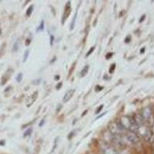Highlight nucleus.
Segmentation results:
<instances>
[{"label":"nucleus","instance_id":"6ab92c4d","mask_svg":"<svg viewBox=\"0 0 154 154\" xmlns=\"http://www.w3.org/2000/svg\"><path fill=\"white\" fill-rule=\"evenodd\" d=\"M62 83H58L57 85H56V90H59L60 88H61V86H62Z\"/></svg>","mask_w":154,"mask_h":154},{"label":"nucleus","instance_id":"9d476101","mask_svg":"<svg viewBox=\"0 0 154 154\" xmlns=\"http://www.w3.org/2000/svg\"><path fill=\"white\" fill-rule=\"evenodd\" d=\"M32 128H29V130H26V132H25V133L23 134V136L24 137L27 136H29V135L31 134V133H32Z\"/></svg>","mask_w":154,"mask_h":154},{"label":"nucleus","instance_id":"6e6552de","mask_svg":"<svg viewBox=\"0 0 154 154\" xmlns=\"http://www.w3.org/2000/svg\"><path fill=\"white\" fill-rule=\"evenodd\" d=\"M88 71H89V66H85L83 69V70H82L81 76L82 77L85 76H86V74H87Z\"/></svg>","mask_w":154,"mask_h":154},{"label":"nucleus","instance_id":"0eeeda50","mask_svg":"<svg viewBox=\"0 0 154 154\" xmlns=\"http://www.w3.org/2000/svg\"><path fill=\"white\" fill-rule=\"evenodd\" d=\"M65 14L63 15V19H62V22H64L65 19H66L67 17H68V15H69V13H70V9H71V6H70V2H67V4L66 5V7H65Z\"/></svg>","mask_w":154,"mask_h":154},{"label":"nucleus","instance_id":"4be33fe9","mask_svg":"<svg viewBox=\"0 0 154 154\" xmlns=\"http://www.w3.org/2000/svg\"><path fill=\"white\" fill-rule=\"evenodd\" d=\"M29 43H30V39L27 38V39H26V46L29 45Z\"/></svg>","mask_w":154,"mask_h":154},{"label":"nucleus","instance_id":"b1692460","mask_svg":"<svg viewBox=\"0 0 154 154\" xmlns=\"http://www.w3.org/2000/svg\"><path fill=\"white\" fill-rule=\"evenodd\" d=\"M145 17H146V15H144V16H143V18H141V19L139 20V22H142L144 21V19H145Z\"/></svg>","mask_w":154,"mask_h":154},{"label":"nucleus","instance_id":"423d86ee","mask_svg":"<svg viewBox=\"0 0 154 154\" xmlns=\"http://www.w3.org/2000/svg\"><path fill=\"white\" fill-rule=\"evenodd\" d=\"M74 92H75V90H68V91L66 92V94H65L64 97H63V99H62V101H63L64 103H67V102L70 100V99L73 97V94H74Z\"/></svg>","mask_w":154,"mask_h":154},{"label":"nucleus","instance_id":"393cba45","mask_svg":"<svg viewBox=\"0 0 154 154\" xmlns=\"http://www.w3.org/2000/svg\"><path fill=\"white\" fill-rule=\"evenodd\" d=\"M60 78V76H56V78H55V80H59Z\"/></svg>","mask_w":154,"mask_h":154},{"label":"nucleus","instance_id":"a878e982","mask_svg":"<svg viewBox=\"0 0 154 154\" xmlns=\"http://www.w3.org/2000/svg\"><path fill=\"white\" fill-rule=\"evenodd\" d=\"M144 50H145V48H143V49H141V53H144Z\"/></svg>","mask_w":154,"mask_h":154},{"label":"nucleus","instance_id":"4468645a","mask_svg":"<svg viewBox=\"0 0 154 154\" xmlns=\"http://www.w3.org/2000/svg\"><path fill=\"white\" fill-rule=\"evenodd\" d=\"M44 29V22L42 21V22H41L40 26H39V27H38V31H43V30Z\"/></svg>","mask_w":154,"mask_h":154},{"label":"nucleus","instance_id":"ddd939ff","mask_svg":"<svg viewBox=\"0 0 154 154\" xmlns=\"http://www.w3.org/2000/svg\"><path fill=\"white\" fill-rule=\"evenodd\" d=\"M116 69V64H113L111 66V67L109 68V73H113L114 72V70H115Z\"/></svg>","mask_w":154,"mask_h":154},{"label":"nucleus","instance_id":"a211bd4d","mask_svg":"<svg viewBox=\"0 0 154 154\" xmlns=\"http://www.w3.org/2000/svg\"><path fill=\"white\" fill-rule=\"evenodd\" d=\"M53 41H54V36H50V45H53Z\"/></svg>","mask_w":154,"mask_h":154},{"label":"nucleus","instance_id":"7ed1b4c3","mask_svg":"<svg viewBox=\"0 0 154 154\" xmlns=\"http://www.w3.org/2000/svg\"><path fill=\"white\" fill-rule=\"evenodd\" d=\"M124 141L129 142L130 144H136L139 142V137L138 136V135L136 133L133 132H130V131H127L123 136H122Z\"/></svg>","mask_w":154,"mask_h":154},{"label":"nucleus","instance_id":"9b49d317","mask_svg":"<svg viewBox=\"0 0 154 154\" xmlns=\"http://www.w3.org/2000/svg\"><path fill=\"white\" fill-rule=\"evenodd\" d=\"M76 15H77V13H75V15H74V18H73V23L71 24V29H73L74 28V26H75L76 19Z\"/></svg>","mask_w":154,"mask_h":154},{"label":"nucleus","instance_id":"20e7f679","mask_svg":"<svg viewBox=\"0 0 154 154\" xmlns=\"http://www.w3.org/2000/svg\"><path fill=\"white\" fill-rule=\"evenodd\" d=\"M102 152L103 154H119V153L117 152V150H116L115 148L109 145L104 146Z\"/></svg>","mask_w":154,"mask_h":154},{"label":"nucleus","instance_id":"f3484780","mask_svg":"<svg viewBox=\"0 0 154 154\" xmlns=\"http://www.w3.org/2000/svg\"><path fill=\"white\" fill-rule=\"evenodd\" d=\"M28 56H29V50H26V52H25V55H24V62H26Z\"/></svg>","mask_w":154,"mask_h":154},{"label":"nucleus","instance_id":"412c9836","mask_svg":"<svg viewBox=\"0 0 154 154\" xmlns=\"http://www.w3.org/2000/svg\"><path fill=\"white\" fill-rule=\"evenodd\" d=\"M44 123H45V120H42V122L39 123V124H38V126H43V124H44Z\"/></svg>","mask_w":154,"mask_h":154},{"label":"nucleus","instance_id":"f257e3e1","mask_svg":"<svg viewBox=\"0 0 154 154\" xmlns=\"http://www.w3.org/2000/svg\"><path fill=\"white\" fill-rule=\"evenodd\" d=\"M119 122L126 130L133 132V133H136L137 134V131H138L139 127L136 124V123L134 122L133 118L130 117V116H124L120 118Z\"/></svg>","mask_w":154,"mask_h":154},{"label":"nucleus","instance_id":"2eb2a0df","mask_svg":"<svg viewBox=\"0 0 154 154\" xmlns=\"http://www.w3.org/2000/svg\"><path fill=\"white\" fill-rule=\"evenodd\" d=\"M94 49H95V47H92V48H91V49H90V50H89V52H87V54H86V57H88V56H90V54H92V52L94 51Z\"/></svg>","mask_w":154,"mask_h":154},{"label":"nucleus","instance_id":"f03ea898","mask_svg":"<svg viewBox=\"0 0 154 154\" xmlns=\"http://www.w3.org/2000/svg\"><path fill=\"white\" fill-rule=\"evenodd\" d=\"M110 133L113 136H123L127 132L120 123V122H113L109 126Z\"/></svg>","mask_w":154,"mask_h":154},{"label":"nucleus","instance_id":"aec40b11","mask_svg":"<svg viewBox=\"0 0 154 154\" xmlns=\"http://www.w3.org/2000/svg\"><path fill=\"white\" fill-rule=\"evenodd\" d=\"M113 54L112 53V52H110L109 54H107L106 57V59H109V58H111L112 56H113Z\"/></svg>","mask_w":154,"mask_h":154},{"label":"nucleus","instance_id":"bb28decb","mask_svg":"<svg viewBox=\"0 0 154 154\" xmlns=\"http://www.w3.org/2000/svg\"><path fill=\"white\" fill-rule=\"evenodd\" d=\"M152 132L153 133V134H154V123H153V130H152Z\"/></svg>","mask_w":154,"mask_h":154},{"label":"nucleus","instance_id":"1a4fd4ad","mask_svg":"<svg viewBox=\"0 0 154 154\" xmlns=\"http://www.w3.org/2000/svg\"><path fill=\"white\" fill-rule=\"evenodd\" d=\"M32 11H33V6H30L29 7V9H27V11H26V15L29 16V15L32 14Z\"/></svg>","mask_w":154,"mask_h":154},{"label":"nucleus","instance_id":"dca6fc26","mask_svg":"<svg viewBox=\"0 0 154 154\" xmlns=\"http://www.w3.org/2000/svg\"><path fill=\"white\" fill-rule=\"evenodd\" d=\"M103 105L99 106V108H98V109H97V110H96V114H99V113H100V111H101V110H102V109H103Z\"/></svg>","mask_w":154,"mask_h":154},{"label":"nucleus","instance_id":"cd10ccee","mask_svg":"<svg viewBox=\"0 0 154 154\" xmlns=\"http://www.w3.org/2000/svg\"><path fill=\"white\" fill-rule=\"evenodd\" d=\"M1 33H2V32H1V29H0V34H1Z\"/></svg>","mask_w":154,"mask_h":154},{"label":"nucleus","instance_id":"5701e85b","mask_svg":"<svg viewBox=\"0 0 154 154\" xmlns=\"http://www.w3.org/2000/svg\"><path fill=\"white\" fill-rule=\"evenodd\" d=\"M130 36H128V38H126V40H125V42H126V43H129V42H130Z\"/></svg>","mask_w":154,"mask_h":154},{"label":"nucleus","instance_id":"39448f33","mask_svg":"<svg viewBox=\"0 0 154 154\" xmlns=\"http://www.w3.org/2000/svg\"><path fill=\"white\" fill-rule=\"evenodd\" d=\"M141 116L143 118H144V120H145V121H146V120H150V118L151 117V116H152V112H151V109H150V108H144L143 110H142V113H141Z\"/></svg>","mask_w":154,"mask_h":154},{"label":"nucleus","instance_id":"f8f14e48","mask_svg":"<svg viewBox=\"0 0 154 154\" xmlns=\"http://www.w3.org/2000/svg\"><path fill=\"white\" fill-rule=\"evenodd\" d=\"M22 79V73H19V75L17 76V77H16V80H17V82L20 83Z\"/></svg>","mask_w":154,"mask_h":154}]
</instances>
